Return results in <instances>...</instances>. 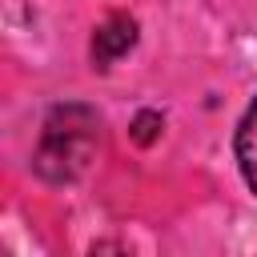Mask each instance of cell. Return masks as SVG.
<instances>
[{"label":"cell","mask_w":257,"mask_h":257,"mask_svg":"<svg viewBox=\"0 0 257 257\" xmlns=\"http://www.w3.org/2000/svg\"><path fill=\"white\" fill-rule=\"evenodd\" d=\"M96 153V116L84 104H60L48 112L40 149L32 157L36 173L44 181H76Z\"/></svg>","instance_id":"cell-1"},{"label":"cell","mask_w":257,"mask_h":257,"mask_svg":"<svg viewBox=\"0 0 257 257\" xmlns=\"http://www.w3.org/2000/svg\"><path fill=\"white\" fill-rule=\"evenodd\" d=\"M149 124H157V116H153V112H145V116L137 120V141H141V145H149V141H153V128H149Z\"/></svg>","instance_id":"cell-4"},{"label":"cell","mask_w":257,"mask_h":257,"mask_svg":"<svg viewBox=\"0 0 257 257\" xmlns=\"http://www.w3.org/2000/svg\"><path fill=\"white\" fill-rule=\"evenodd\" d=\"M237 165H241L245 185L257 193V100L245 108V116L237 124Z\"/></svg>","instance_id":"cell-3"},{"label":"cell","mask_w":257,"mask_h":257,"mask_svg":"<svg viewBox=\"0 0 257 257\" xmlns=\"http://www.w3.org/2000/svg\"><path fill=\"white\" fill-rule=\"evenodd\" d=\"M133 40H137V20L133 16H108L96 28V36H92V60H96V68H108L112 60H120L133 48Z\"/></svg>","instance_id":"cell-2"}]
</instances>
